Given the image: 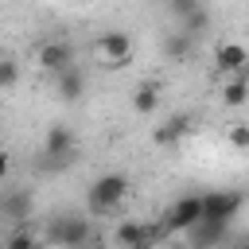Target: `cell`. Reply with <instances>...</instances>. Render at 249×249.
Wrapping results in <instances>:
<instances>
[{
  "instance_id": "obj_1",
  "label": "cell",
  "mask_w": 249,
  "mask_h": 249,
  "mask_svg": "<svg viewBox=\"0 0 249 249\" xmlns=\"http://www.w3.org/2000/svg\"><path fill=\"white\" fill-rule=\"evenodd\" d=\"M47 241L51 245H58V249H86L89 241H93V226H89V218L86 214H58V218H51V226H47Z\"/></svg>"
},
{
  "instance_id": "obj_2",
  "label": "cell",
  "mask_w": 249,
  "mask_h": 249,
  "mask_svg": "<svg viewBox=\"0 0 249 249\" xmlns=\"http://www.w3.org/2000/svg\"><path fill=\"white\" fill-rule=\"evenodd\" d=\"M124 195H128V175H121V171H105V175H97V179L89 183L86 202H89L93 214H109V210H117V206L124 202Z\"/></svg>"
},
{
  "instance_id": "obj_3",
  "label": "cell",
  "mask_w": 249,
  "mask_h": 249,
  "mask_svg": "<svg viewBox=\"0 0 249 249\" xmlns=\"http://www.w3.org/2000/svg\"><path fill=\"white\" fill-rule=\"evenodd\" d=\"M74 156H78V136H74V128L70 124H51L47 128V136H43V167H66V163H74Z\"/></svg>"
},
{
  "instance_id": "obj_4",
  "label": "cell",
  "mask_w": 249,
  "mask_h": 249,
  "mask_svg": "<svg viewBox=\"0 0 249 249\" xmlns=\"http://www.w3.org/2000/svg\"><path fill=\"white\" fill-rule=\"evenodd\" d=\"M241 206H245V195L241 191H210V195H202V222H210V226H233V218L241 214Z\"/></svg>"
},
{
  "instance_id": "obj_5",
  "label": "cell",
  "mask_w": 249,
  "mask_h": 249,
  "mask_svg": "<svg viewBox=\"0 0 249 249\" xmlns=\"http://www.w3.org/2000/svg\"><path fill=\"white\" fill-rule=\"evenodd\" d=\"M202 222V195H183L171 202V210L163 214V233H187Z\"/></svg>"
},
{
  "instance_id": "obj_6",
  "label": "cell",
  "mask_w": 249,
  "mask_h": 249,
  "mask_svg": "<svg viewBox=\"0 0 249 249\" xmlns=\"http://www.w3.org/2000/svg\"><path fill=\"white\" fill-rule=\"evenodd\" d=\"M167 12L179 19V31H183V35H191V39H198V35H206V31H210V8H206V4H198V0H175Z\"/></svg>"
},
{
  "instance_id": "obj_7",
  "label": "cell",
  "mask_w": 249,
  "mask_h": 249,
  "mask_svg": "<svg viewBox=\"0 0 249 249\" xmlns=\"http://www.w3.org/2000/svg\"><path fill=\"white\" fill-rule=\"evenodd\" d=\"M163 237V226H144V222H121L113 230V249H140V245H156Z\"/></svg>"
},
{
  "instance_id": "obj_8",
  "label": "cell",
  "mask_w": 249,
  "mask_h": 249,
  "mask_svg": "<svg viewBox=\"0 0 249 249\" xmlns=\"http://www.w3.org/2000/svg\"><path fill=\"white\" fill-rule=\"evenodd\" d=\"M35 62H39L47 74H62V70L78 66V62H74V47H70L66 39H47V43L35 51Z\"/></svg>"
},
{
  "instance_id": "obj_9",
  "label": "cell",
  "mask_w": 249,
  "mask_h": 249,
  "mask_svg": "<svg viewBox=\"0 0 249 249\" xmlns=\"http://www.w3.org/2000/svg\"><path fill=\"white\" fill-rule=\"evenodd\" d=\"M97 54L109 62V66H121L132 58V35L128 31H101L97 35Z\"/></svg>"
},
{
  "instance_id": "obj_10",
  "label": "cell",
  "mask_w": 249,
  "mask_h": 249,
  "mask_svg": "<svg viewBox=\"0 0 249 249\" xmlns=\"http://www.w3.org/2000/svg\"><path fill=\"white\" fill-rule=\"evenodd\" d=\"M31 210H35L31 191H23V187H8V191L0 195V218H8V222H16V226H23V222L31 218Z\"/></svg>"
},
{
  "instance_id": "obj_11",
  "label": "cell",
  "mask_w": 249,
  "mask_h": 249,
  "mask_svg": "<svg viewBox=\"0 0 249 249\" xmlns=\"http://www.w3.org/2000/svg\"><path fill=\"white\" fill-rule=\"evenodd\" d=\"M214 66H218V74H245L249 70V51L241 47V43H218L214 47Z\"/></svg>"
},
{
  "instance_id": "obj_12",
  "label": "cell",
  "mask_w": 249,
  "mask_h": 249,
  "mask_svg": "<svg viewBox=\"0 0 249 249\" xmlns=\"http://www.w3.org/2000/svg\"><path fill=\"white\" fill-rule=\"evenodd\" d=\"M191 128H195V117H191V113H175V117H167L163 124H156L152 140H156L160 148H171V144H179L183 136H191Z\"/></svg>"
},
{
  "instance_id": "obj_13",
  "label": "cell",
  "mask_w": 249,
  "mask_h": 249,
  "mask_svg": "<svg viewBox=\"0 0 249 249\" xmlns=\"http://www.w3.org/2000/svg\"><path fill=\"white\" fill-rule=\"evenodd\" d=\"M54 93H58L62 101H82V93H86V74H82V66H70V70H62V74H54Z\"/></svg>"
},
{
  "instance_id": "obj_14",
  "label": "cell",
  "mask_w": 249,
  "mask_h": 249,
  "mask_svg": "<svg viewBox=\"0 0 249 249\" xmlns=\"http://www.w3.org/2000/svg\"><path fill=\"white\" fill-rule=\"evenodd\" d=\"M226 233H230V226L198 222L195 230H187V245H191V249H214V245H222V241H226Z\"/></svg>"
},
{
  "instance_id": "obj_15",
  "label": "cell",
  "mask_w": 249,
  "mask_h": 249,
  "mask_svg": "<svg viewBox=\"0 0 249 249\" xmlns=\"http://www.w3.org/2000/svg\"><path fill=\"white\" fill-rule=\"evenodd\" d=\"M156 105H160V82H156V78H144V82L132 89V113L152 117V113H156Z\"/></svg>"
},
{
  "instance_id": "obj_16",
  "label": "cell",
  "mask_w": 249,
  "mask_h": 249,
  "mask_svg": "<svg viewBox=\"0 0 249 249\" xmlns=\"http://www.w3.org/2000/svg\"><path fill=\"white\" fill-rule=\"evenodd\" d=\"M245 101H249V70H245V74H237V78H230V82L222 86V105L241 109Z\"/></svg>"
},
{
  "instance_id": "obj_17",
  "label": "cell",
  "mask_w": 249,
  "mask_h": 249,
  "mask_svg": "<svg viewBox=\"0 0 249 249\" xmlns=\"http://www.w3.org/2000/svg\"><path fill=\"white\" fill-rule=\"evenodd\" d=\"M191 51H195V39H191V35H183L179 27L163 35V54H167L171 62H183V58H187Z\"/></svg>"
},
{
  "instance_id": "obj_18",
  "label": "cell",
  "mask_w": 249,
  "mask_h": 249,
  "mask_svg": "<svg viewBox=\"0 0 249 249\" xmlns=\"http://www.w3.org/2000/svg\"><path fill=\"white\" fill-rule=\"evenodd\" d=\"M4 249H43V245H39V237H35L27 226H16V230L4 237Z\"/></svg>"
},
{
  "instance_id": "obj_19",
  "label": "cell",
  "mask_w": 249,
  "mask_h": 249,
  "mask_svg": "<svg viewBox=\"0 0 249 249\" xmlns=\"http://www.w3.org/2000/svg\"><path fill=\"white\" fill-rule=\"evenodd\" d=\"M19 82V62L12 54H0V89H12Z\"/></svg>"
},
{
  "instance_id": "obj_20",
  "label": "cell",
  "mask_w": 249,
  "mask_h": 249,
  "mask_svg": "<svg viewBox=\"0 0 249 249\" xmlns=\"http://www.w3.org/2000/svg\"><path fill=\"white\" fill-rule=\"evenodd\" d=\"M230 144L237 148V152H249V124H230Z\"/></svg>"
},
{
  "instance_id": "obj_21",
  "label": "cell",
  "mask_w": 249,
  "mask_h": 249,
  "mask_svg": "<svg viewBox=\"0 0 249 249\" xmlns=\"http://www.w3.org/2000/svg\"><path fill=\"white\" fill-rule=\"evenodd\" d=\"M8 175H12V156H8L4 148H0V183H4Z\"/></svg>"
},
{
  "instance_id": "obj_22",
  "label": "cell",
  "mask_w": 249,
  "mask_h": 249,
  "mask_svg": "<svg viewBox=\"0 0 249 249\" xmlns=\"http://www.w3.org/2000/svg\"><path fill=\"white\" fill-rule=\"evenodd\" d=\"M86 249H109V245H105V241H97V237H93V241H89V245H86Z\"/></svg>"
},
{
  "instance_id": "obj_23",
  "label": "cell",
  "mask_w": 249,
  "mask_h": 249,
  "mask_svg": "<svg viewBox=\"0 0 249 249\" xmlns=\"http://www.w3.org/2000/svg\"><path fill=\"white\" fill-rule=\"evenodd\" d=\"M237 249H249V241H241V245H237Z\"/></svg>"
},
{
  "instance_id": "obj_24",
  "label": "cell",
  "mask_w": 249,
  "mask_h": 249,
  "mask_svg": "<svg viewBox=\"0 0 249 249\" xmlns=\"http://www.w3.org/2000/svg\"><path fill=\"white\" fill-rule=\"evenodd\" d=\"M0 249H4V241H0Z\"/></svg>"
}]
</instances>
